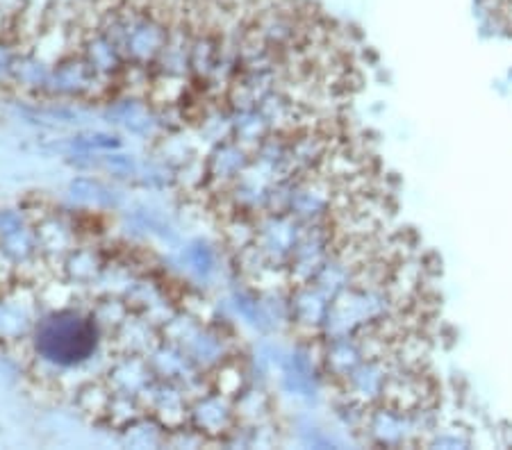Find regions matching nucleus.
I'll return each instance as SVG.
<instances>
[{"label": "nucleus", "mask_w": 512, "mask_h": 450, "mask_svg": "<svg viewBox=\"0 0 512 450\" xmlns=\"http://www.w3.org/2000/svg\"><path fill=\"white\" fill-rule=\"evenodd\" d=\"M0 350L42 403L110 435L232 446L244 339L199 287L105 218L46 196L0 212Z\"/></svg>", "instance_id": "nucleus-1"}]
</instances>
